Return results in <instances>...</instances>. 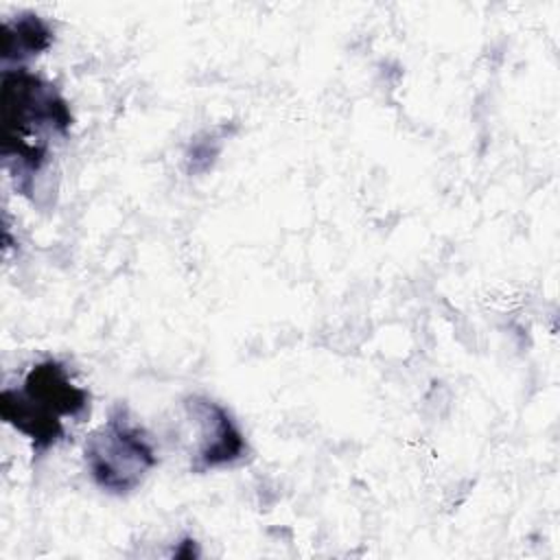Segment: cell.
Returning a JSON list of instances; mask_svg holds the SVG:
<instances>
[{
  "label": "cell",
  "instance_id": "6da1fadb",
  "mask_svg": "<svg viewBox=\"0 0 560 560\" xmlns=\"http://www.w3.org/2000/svg\"><path fill=\"white\" fill-rule=\"evenodd\" d=\"M2 160L22 195L50 155L52 138H68L72 114L66 98L46 79L26 68L2 72Z\"/></svg>",
  "mask_w": 560,
  "mask_h": 560
},
{
  "label": "cell",
  "instance_id": "7a4b0ae2",
  "mask_svg": "<svg viewBox=\"0 0 560 560\" xmlns=\"http://www.w3.org/2000/svg\"><path fill=\"white\" fill-rule=\"evenodd\" d=\"M88 411V389L79 387L57 359L37 361L20 387H4L0 394L2 420L31 440L35 455L46 453L66 435V420L79 422Z\"/></svg>",
  "mask_w": 560,
  "mask_h": 560
},
{
  "label": "cell",
  "instance_id": "3957f363",
  "mask_svg": "<svg viewBox=\"0 0 560 560\" xmlns=\"http://www.w3.org/2000/svg\"><path fill=\"white\" fill-rule=\"evenodd\" d=\"M85 468L107 494H131L158 466V455L147 431L136 424L122 405L85 440Z\"/></svg>",
  "mask_w": 560,
  "mask_h": 560
},
{
  "label": "cell",
  "instance_id": "277c9868",
  "mask_svg": "<svg viewBox=\"0 0 560 560\" xmlns=\"http://www.w3.org/2000/svg\"><path fill=\"white\" fill-rule=\"evenodd\" d=\"M186 418L197 429V446L192 451V472H208L232 466L247 453L243 431L232 420L230 411L208 396H188L184 402Z\"/></svg>",
  "mask_w": 560,
  "mask_h": 560
},
{
  "label": "cell",
  "instance_id": "5b68a950",
  "mask_svg": "<svg viewBox=\"0 0 560 560\" xmlns=\"http://www.w3.org/2000/svg\"><path fill=\"white\" fill-rule=\"evenodd\" d=\"M52 44V26L35 15L22 13L15 20H7L2 24V63H22Z\"/></svg>",
  "mask_w": 560,
  "mask_h": 560
}]
</instances>
